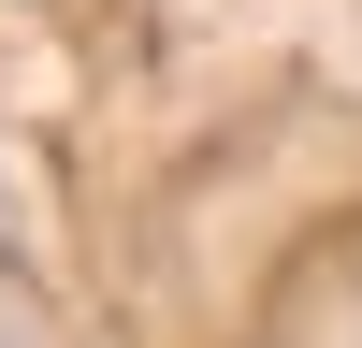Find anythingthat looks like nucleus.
Wrapping results in <instances>:
<instances>
[{
    "instance_id": "1",
    "label": "nucleus",
    "mask_w": 362,
    "mask_h": 348,
    "mask_svg": "<svg viewBox=\"0 0 362 348\" xmlns=\"http://www.w3.org/2000/svg\"><path fill=\"white\" fill-rule=\"evenodd\" d=\"M0 348H15V305H0Z\"/></svg>"
}]
</instances>
